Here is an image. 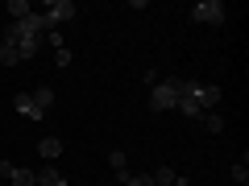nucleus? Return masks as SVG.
<instances>
[{
  "instance_id": "obj_1",
  "label": "nucleus",
  "mask_w": 249,
  "mask_h": 186,
  "mask_svg": "<svg viewBox=\"0 0 249 186\" xmlns=\"http://www.w3.org/2000/svg\"><path fill=\"white\" fill-rule=\"evenodd\" d=\"M75 17H79L75 0H50V4L42 9V29H46V33H54L62 21H75Z\"/></svg>"
},
{
  "instance_id": "obj_2",
  "label": "nucleus",
  "mask_w": 249,
  "mask_h": 186,
  "mask_svg": "<svg viewBox=\"0 0 249 186\" xmlns=\"http://www.w3.org/2000/svg\"><path fill=\"white\" fill-rule=\"evenodd\" d=\"M191 17H196L199 25H224V4L220 0H199L196 9H191Z\"/></svg>"
},
{
  "instance_id": "obj_3",
  "label": "nucleus",
  "mask_w": 249,
  "mask_h": 186,
  "mask_svg": "<svg viewBox=\"0 0 249 186\" xmlns=\"http://www.w3.org/2000/svg\"><path fill=\"white\" fill-rule=\"evenodd\" d=\"M175 87H170V83H158V87L150 91V108L154 112H170V108H175Z\"/></svg>"
},
{
  "instance_id": "obj_4",
  "label": "nucleus",
  "mask_w": 249,
  "mask_h": 186,
  "mask_svg": "<svg viewBox=\"0 0 249 186\" xmlns=\"http://www.w3.org/2000/svg\"><path fill=\"white\" fill-rule=\"evenodd\" d=\"M175 112L191 116V120H204V116H208V112H204V108H199V104H196L191 95H178V99H175Z\"/></svg>"
},
{
  "instance_id": "obj_5",
  "label": "nucleus",
  "mask_w": 249,
  "mask_h": 186,
  "mask_svg": "<svg viewBox=\"0 0 249 186\" xmlns=\"http://www.w3.org/2000/svg\"><path fill=\"white\" fill-rule=\"evenodd\" d=\"M13 108H17V112L25 116V120H42V116H46V112H37V108H34V99H29V91H21V95L13 99Z\"/></svg>"
},
{
  "instance_id": "obj_6",
  "label": "nucleus",
  "mask_w": 249,
  "mask_h": 186,
  "mask_svg": "<svg viewBox=\"0 0 249 186\" xmlns=\"http://www.w3.org/2000/svg\"><path fill=\"white\" fill-rule=\"evenodd\" d=\"M150 178H154V186H187V178H178L170 166H162L158 174H150Z\"/></svg>"
},
{
  "instance_id": "obj_7",
  "label": "nucleus",
  "mask_w": 249,
  "mask_h": 186,
  "mask_svg": "<svg viewBox=\"0 0 249 186\" xmlns=\"http://www.w3.org/2000/svg\"><path fill=\"white\" fill-rule=\"evenodd\" d=\"M29 99H34L37 112H46V108L54 104V87H34V91H29Z\"/></svg>"
},
{
  "instance_id": "obj_8",
  "label": "nucleus",
  "mask_w": 249,
  "mask_h": 186,
  "mask_svg": "<svg viewBox=\"0 0 249 186\" xmlns=\"http://www.w3.org/2000/svg\"><path fill=\"white\" fill-rule=\"evenodd\" d=\"M37 153H42V157H58V153H62V141H58V137H42V141H37Z\"/></svg>"
},
{
  "instance_id": "obj_9",
  "label": "nucleus",
  "mask_w": 249,
  "mask_h": 186,
  "mask_svg": "<svg viewBox=\"0 0 249 186\" xmlns=\"http://www.w3.org/2000/svg\"><path fill=\"white\" fill-rule=\"evenodd\" d=\"M9 182H13V186H37V174H34V170H21V166H13Z\"/></svg>"
},
{
  "instance_id": "obj_10",
  "label": "nucleus",
  "mask_w": 249,
  "mask_h": 186,
  "mask_svg": "<svg viewBox=\"0 0 249 186\" xmlns=\"http://www.w3.org/2000/svg\"><path fill=\"white\" fill-rule=\"evenodd\" d=\"M37 186H67V178H62L54 166H46L42 174H37Z\"/></svg>"
},
{
  "instance_id": "obj_11",
  "label": "nucleus",
  "mask_w": 249,
  "mask_h": 186,
  "mask_svg": "<svg viewBox=\"0 0 249 186\" xmlns=\"http://www.w3.org/2000/svg\"><path fill=\"white\" fill-rule=\"evenodd\" d=\"M232 182H237V186H249V157H245V153H241V161L232 166Z\"/></svg>"
},
{
  "instance_id": "obj_12",
  "label": "nucleus",
  "mask_w": 249,
  "mask_h": 186,
  "mask_svg": "<svg viewBox=\"0 0 249 186\" xmlns=\"http://www.w3.org/2000/svg\"><path fill=\"white\" fill-rule=\"evenodd\" d=\"M108 166L116 170V178H124V174H129V161H124V153H121V149H112V153H108Z\"/></svg>"
},
{
  "instance_id": "obj_13",
  "label": "nucleus",
  "mask_w": 249,
  "mask_h": 186,
  "mask_svg": "<svg viewBox=\"0 0 249 186\" xmlns=\"http://www.w3.org/2000/svg\"><path fill=\"white\" fill-rule=\"evenodd\" d=\"M0 62H4V66H17V62H21L17 46H9V42H0Z\"/></svg>"
},
{
  "instance_id": "obj_14",
  "label": "nucleus",
  "mask_w": 249,
  "mask_h": 186,
  "mask_svg": "<svg viewBox=\"0 0 249 186\" xmlns=\"http://www.w3.org/2000/svg\"><path fill=\"white\" fill-rule=\"evenodd\" d=\"M29 13H34V9H29L25 0H9V17H13V21H21V17H29Z\"/></svg>"
},
{
  "instance_id": "obj_15",
  "label": "nucleus",
  "mask_w": 249,
  "mask_h": 186,
  "mask_svg": "<svg viewBox=\"0 0 249 186\" xmlns=\"http://www.w3.org/2000/svg\"><path fill=\"white\" fill-rule=\"evenodd\" d=\"M121 186H154V178H150V174H124Z\"/></svg>"
},
{
  "instance_id": "obj_16",
  "label": "nucleus",
  "mask_w": 249,
  "mask_h": 186,
  "mask_svg": "<svg viewBox=\"0 0 249 186\" xmlns=\"http://www.w3.org/2000/svg\"><path fill=\"white\" fill-rule=\"evenodd\" d=\"M204 124H208V133H224V116H220V112H208Z\"/></svg>"
}]
</instances>
